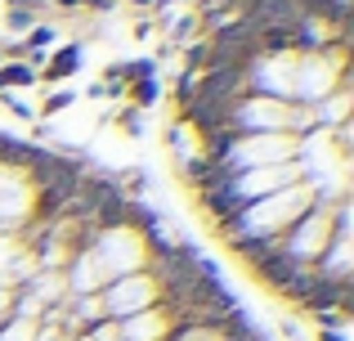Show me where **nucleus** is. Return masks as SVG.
I'll use <instances>...</instances> for the list:
<instances>
[{"label": "nucleus", "mask_w": 354, "mask_h": 341, "mask_svg": "<svg viewBox=\"0 0 354 341\" xmlns=\"http://www.w3.org/2000/svg\"><path fill=\"white\" fill-rule=\"evenodd\" d=\"M207 41V63H238V68H251L260 59V32L247 23V18H229L225 27H216Z\"/></svg>", "instance_id": "f257e3e1"}, {"label": "nucleus", "mask_w": 354, "mask_h": 341, "mask_svg": "<svg viewBox=\"0 0 354 341\" xmlns=\"http://www.w3.org/2000/svg\"><path fill=\"white\" fill-rule=\"evenodd\" d=\"M296 270H301V261H296L292 252H283V247H274V252H269V256H265V261H260L251 274H256V279L265 283L269 292H283L287 283H292V274H296Z\"/></svg>", "instance_id": "f03ea898"}, {"label": "nucleus", "mask_w": 354, "mask_h": 341, "mask_svg": "<svg viewBox=\"0 0 354 341\" xmlns=\"http://www.w3.org/2000/svg\"><path fill=\"white\" fill-rule=\"evenodd\" d=\"M77 68H81V41H68L63 50H54L50 59H45V68H41V81L59 86V81H68Z\"/></svg>", "instance_id": "7ed1b4c3"}, {"label": "nucleus", "mask_w": 354, "mask_h": 341, "mask_svg": "<svg viewBox=\"0 0 354 341\" xmlns=\"http://www.w3.org/2000/svg\"><path fill=\"white\" fill-rule=\"evenodd\" d=\"M274 247L278 243H274V238H265V234H256V238H229V252L242 256V265H251V270H256V265L265 261Z\"/></svg>", "instance_id": "20e7f679"}, {"label": "nucleus", "mask_w": 354, "mask_h": 341, "mask_svg": "<svg viewBox=\"0 0 354 341\" xmlns=\"http://www.w3.org/2000/svg\"><path fill=\"white\" fill-rule=\"evenodd\" d=\"M314 283H319V270H314V265H301V270L292 274V283H287L278 297H287V301H296V306H305V297L314 292Z\"/></svg>", "instance_id": "39448f33"}, {"label": "nucleus", "mask_w": 354, "mask_h": 341, "mask_svg": "<svg viewBox=\"0 0 354 341\" xmlns=\"http://www.w3.org/2000/svg\"><path fill=\"white\" fill-rule=\"evenodd\" d=\"M126 95L135 99L130 108H153V104H157V95H162V86H157V77H148V81H130Z\"/></svg>", "instance_id": "423d86ee"}, {"label": "nucleus", "mask_w": 354, "mask_h": 341, "mask_svg": "<svg viewBox=\"0 0 354 341\" xmlns=\"http://www.w3.org/2000/svg\"><path fill=\"white\" fill-rule=\"evenodd\" d=\"M59 41V36H54V27L50 23H36L32 32L23 36V50H41V54H50V45Z\"/></svg>", "instance_id": "0eeeda50"}, {"label": "nucleus", "mask_w": 354, "mask_h": 341, "mask_svg": "<svg viewBox=\"0 0 354 341\" xmlns=\"http://www.w3.org/2000/svg\"><path fill=\"white\" fill-rule=\"evenodd\" d=\"M193 95H198V72L184 68L180 77H175V108H189V104H193Z\"/></svg>", "instance_id": "6e6552de"}, {"label": "nucleus", "mask_w": 354, "mask_h": 341, "mask_svg": "<svg viewBox=\"0 0 354 341\" xmlns=\"http://www.w3.org/2000/svg\"><path fill=\"white\" fill-rule=\"evenodd\" d=\"M72 99H77L72 90H54V95L45 99V104H41V113H36V117H59L63 108H72Z\"/></svg>", "instance_id": "1a4fd4ad"}, {"label": "nucleus", "mask_w": 354, "mask_h": 341, "mask_svg": "<svg viewBox=\"0 0 354 341\" xmlns=\"http://www.w3.org/2000/svg\"><path fill=\"white\" fill-rule=\"evenodd\" d=\"M148 77H157V59H130L126 63V86L130 81H148Z\"/></svg>", "instance_id": "9d476101"}, {"label": "nucleus", "mask_w": 354, "mask_h": 341, "mask_svg": "<svg viewBox=\"0 0 354 341\" xmlns=\"http://www.w3.org/2000/svg\"><path fill=\"white\" fill-rule=\"evenodd\" d=\"M135 113H139V108H130V104H126V108H121V113H117V122H121V131H126V135H130V140H139V135H144V122H139V117H135Z\"/></svg>", "instance_id": "9b49d317"}, {"label": "nucleus", "mask_w": 354, "mask_h": 341, "mask_svg": "<svg viewBox=\"0 0 354 341\" xmlns=\"http://www.w3.org/2000/svg\"><path fill=\"white\" fill-rule=\"evenodd\" d=\"M5 104H9V113H14V117H23V122H32V117H36L32 108H27V104H23L18 95H9V90H5Z\"/></svg>", "instance_id": "f8f14e48"}, {"label": "nucleus", "mask_w": 354, "mask_h": 341, "mask_svg": "<svg viewBox=\"0 0 354 341\" xmlns=\"http://www.w3.org/2000/svg\"><path fill=\"white\" fill-rule=\"evenodd\" d=\"M77 5H90V9H113V0H77Z\"/></svg>", "instance_id": "ddd939ff"}, {"label": "nucleus", "mask_w": 354, "mask_h": 341, "mask_svg": "<svg viewBox=\"0 0 354 341\" xmlns=\"http://www.w3.org/2000/svg\"><path fill=\"white\" fill-rule=\"evenodd\" d=\"M319 341H346V333H319Z\"/></svg>", "instance_id": "4468645a"}, {"label": "nucleus", "mask_w": 354, "mask_h": 341, "mask_svg": "<svg viewBox=\"0 0 354 341\" xmlns=\"http://www.w3.org/2000/svg\"><path fill=\"white\" fill-rule=\"evenodd\" d=\"M135 9H157V0H130Z\"/></svg>", "instance_id": "2eb2a0df"}, {"label": "nucleus", "mask_w": 354, "mask_h": 341, "mask_svg": "<svg viewBox=\"0 0 354 341\" xmlns=\"http://www.w3.org/2000/svg\"><path fill=\"white\" fill-rule=\"evenodd\" d=\"M54 5H59V9H68V14H72V9H77V0H54Z\"/></svg>", "instance_id": "dca6fc26"}]
</instances>
